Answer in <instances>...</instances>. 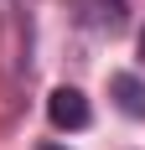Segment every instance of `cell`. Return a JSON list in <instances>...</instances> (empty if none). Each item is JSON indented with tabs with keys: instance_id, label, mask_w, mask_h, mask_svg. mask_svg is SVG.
<instances>
[{
	"instance_id": "3",
	"label": "cell",
	"mask_w": 145,
	"mask_h": 150,
	"mask_svg": "<svg viewBox=\"0 0 145 150\" xmlns=\"http://www.w3.org/2000/svg\"><path fill=\"white\" fill-rule=\"evenodd\" d=\"M109 93H114V104L130 114V119H145V78L135 73H114L109 78Z\"/></svg>"
},
{
	"instance_id": "4",
	"label": "cell",
	"mask_w": 145,
	"mask_h": 150,
	"mask_svg": "<svg viewBox=\"0 0 145 150\" xmlns=\"http://www.w3.org/2000/svg\"><path fill=\"white\" fill-rule=\"evenodd\" d=\"M140 57H145V31H140Z\"/></svg>"
},
{
	"instance_id": "2",
	"label": "cell",
	"mask_w": 145,
	"mask_h": 150,
	"mask_svg": "<svg viewBox=\"0 0 145 150\" xmlns=\"http://www.w3.org/2000/svg\"><path fill=\"white\" fill-rule=\"evenodd\" d=\"M78 11H83V21L93 31H109V36H114V31H124V0H78Z\"/></svg>"
},
{
	"instance_id": "1",
	"label": "cell",
	"mask_w": 145,
	"mask_h": 150,
	"mask_svg": "<svg viewBox=\"0 0 145 150\" xmlns=\"http://www.w3.org/2000/svg\"><path fill=\"white\" fill-rule=\"evenodd\" d=\"M47 119L57 124V129H88L93 109H88V98H83L78 88H52V98H47Z\"/></svg>"
}]
</instances>
